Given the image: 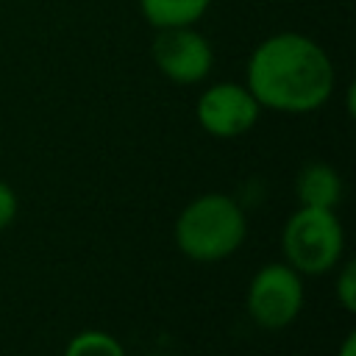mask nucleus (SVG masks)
<instances>
[{
	"label": "nucleus",
	"instance_id": "nucleus-1",
	"mask_svg": "<svg viewBox=\"0 0 356 356\" xmlns=\"http://www.w3.org/2000/svg\"><path fill=\"white\" fill-rule=\"evenodd\" d=\"M245 86L261 108L309 114L334 95L337 70L320 42L300 31H278L250 50Z\"/></svg>",
	"mask_w": 356,
	"mask_h": 356
},
{
	"label": "nucleus",
	"instance_id": "nucleus-2",
	"mask_svg": "<svg viewBox=\"0 0 356 356\" xmlns=\"http://www.w3.org/2000/svg\"><path fill=\"white\" fill-rule=\"evenodd\" d=\"M248 236L242 206L222 192H206L184 206L175 220V245L192 261H220Z\"/></svg>",
	"mask_w": 356,
	"mask_h": 356
},
{
	"label": "nucleus",
	"instance_id": "nucleus-3",
	"mask_svg": "<svg viewBox=\"0 0 356 356\" xmlns=\"http://www.w3.org/2000/svg\"><path fill=\"white\" fill-rule=\"evenodd\" d=\"M281 250L300 275L331 273L345 250V231L334 209L300 206L281 231Z\"/></svg>",
	"mask_w": 356,
	"mask_h": 356
},
{
	"label": "nucleus",
	"instance_id": "nucleus-4",
	"mask_svg": "<svg viewBox=\"0 0 356 356\" xmlns=\"http://www.w3.org/2000/svg\"><path fill=\"white\" fill-rule=\"evenodd\" d=\"M248 314L259 328L281 331L303 309V281L286 261H273L256 270L248 286Z\"/></svg>",
	"mask_w": 356,
	"mask_h": 356
},
{
	"label": "nucleus",
	"instance_id": "nucleus-5",
	"mask_svg": "<svg viewBox=\"0 0 356 356\" xmlns=\"http://www.w3.org/2000/svg\"><path fill=\"white\" fill-rule=\"evenodd\" d=\"M156 70L181 86H192L209 78L214 67V47L195 25L159 28L150 42Z\"/></svg>",
	"mask_w": 356,
	"mask_h": 356
},
{
	"label": "nucleus",
	"instance_id": "nucleus-6",
	"mask_svg": "<svg viewBox=\"0 0 356 356\" xmlns=\"http://www.w3.org/2000/svg\"><path fill=\"white\" fill-rule=\"evenodd\" d=\"M259 114H261L259 100L250 95L245 83L236 81H220L206 86L195 106V117L200 128L217 139H236L248 134L259 122Z\"/></svg>",
	"mask_w": 356,
	"mask_h": 356
},
{
	"label": "nucleus",
	"instance_id": "nucleus-7",
	"mask_svg": "<svg viewBox=\"0 0 356 356\" xmlns=\"http://www.w3.org/2000/svg\"><path fill=\"white\" fill-rule=\"evenodd\" d=\"M295 195L300 206H317V209H337L342 200V178L331 164L312 161L298 172Z\"/></svg>",
	"mask_w": 356,
	"mask_h": 356
},
{
	"label": "nucleus",
	"instance_id": "nucleus-8",
	"mask_svg": "<svg viewBox=\"0 0 356 356\" xmlns=\"http://www.w3.org/2000/svg\"><path fill=\"white\" fill-rule=\"evenodd\" d=\"M145 22L159 28H178V25H195L209 11L211 0H136Z\"/></svg>",
	"mask_w": 356,
	"mask_h": 356
},
{
	"label": "nucleus",
	"instance_id": "nucleus-9",
	"mask_svg": "<svg viewBox=\"0 0 356 356\" xmlns=\"http://www.w3.org/2000/svg\"><path fill=\"white\" fill-rule=\"evenodd\" d=\"M64 356H125V348L108 331L89 328V331H78L67 342Z\"/></svg>",
	"mask_w": 356,
	"mask_h": 356
},
{
	"label": "nucleus",
	"instance_id": "nucleus-10",
	"mask_svg": "<svg viewBox=\"0 0 356 356\" xmlns=\"http://www.w3.org/2000/svg\"><path fill=\"white\" fill-rule=\"evenodd\" d=\"M337 300L345 312H356V261H345L337 275Z\"/></svg>",
	"mask_w": 356,
	"mask_h": 356
},
{
	"label": "nucleus",
	"instance_id": "nucleus-11",
	"mask_svg": "<svg viewBox=\"0 0 356 356\" xmlns=\"http://www.w3.org/2000/svg\"><path fill=\"white\" fill-rule=\"evenodd\" d=\"M17 209H19L17 192H14L6 181H0V231H3V228H8V225L14 222Z\"/></svg>",
	"mask_w": 356,
	"mask_h": 356
},
{
	"label": "nucleus",
	"instance_id": "nucleus-12",
	"mask_svg": "<svg viewBox=\"0 0 356 356\" xmlns=\"http://www.w3.org/2000/svg\"><path fill=\"white\" fill-rule=\"evenodd\" d=\"M339 356H356V334H353V331L342 339V345H339Z\"/></svg>",
	"mask_w": 356,
	"mask_h": 356
}]
</instances>
